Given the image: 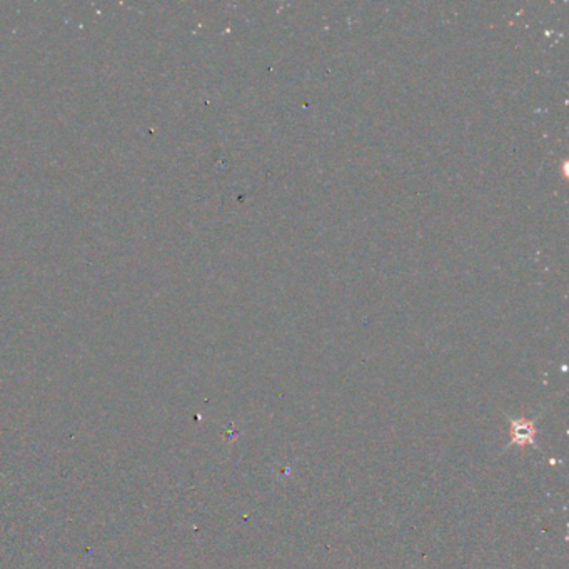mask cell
<instances>
[{
    "instance_id": "6da1fadb",
    "label": "cell",
    "mask_w": 569,
    "mask_h": 569,
    "mask_svg": "<svg viewBox=\"0 0 569 569\" xmlns=\"http://www.w3.org/2000/svg\"><path fill=\"white\" fill-rule=\"evenodd\" d=\"M511 443L524 447L528 444H532L536 436V427L530 419H514L511 423Z\"/></svg>"
}]
</instances>
